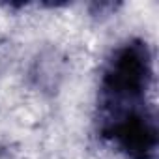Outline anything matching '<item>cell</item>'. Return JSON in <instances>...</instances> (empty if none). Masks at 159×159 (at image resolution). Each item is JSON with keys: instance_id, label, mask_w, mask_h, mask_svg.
I'll return each instance as SVG.
<instances>
[{"instance_id": "obj_1", "label": "cell", "mask_w": 159, "mask_h": 159, "mask_svg": "<svg viewBox=\"0 0 159 159\" xmlns=\"http://www.w3.org/2000/svg\"><path fill=\"white\" fill-rule=\"evenodd\" d=\"M152 73V56L144 41L133 39L116 49L101 79L103 120L146 107Z\"/></svg>"}]
</instances>
